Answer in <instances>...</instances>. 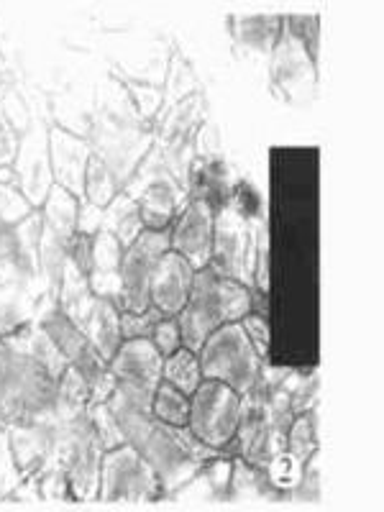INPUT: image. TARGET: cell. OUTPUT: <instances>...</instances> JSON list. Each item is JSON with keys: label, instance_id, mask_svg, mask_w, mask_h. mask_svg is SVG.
<instances>
[{"label": "cell", "instance_id": "1", "mask_svg": "<svg viewBox=\"0 0 384 512\" xmlns=\"http://www.w3.org/2000/svg\"><path fill=\"white\" fill-rule=\"evenodd\" d=\"M67 361L39 326L0 336V425L57 418V390Z\"/></svg>", "mask_w": 384, "mask_h": 512}, {"label": "cell", "instance_id": "2", "mask_svg": "<svg viewBox=\"0 0 384 512\" xmlns=\"http://www.w3.org/2000/svg\"><path fill=\"white\" fill-rule=\"evenodd\" d=\"M108 408L116 415L126 443L139 451L162 484V495H175L208 461L223 451L205 446L192 436L187 425H169L152 413V408L134 405L118 395L108 397Z\"/></svg>", "mask_w": 384, "mask_h": 512}, {"label": "cell", "instance_id": "3", "mask_svg": "<svg viewBox=\"0 0 384 512\" xmlns=\"http://www.w3.org/2000/svg\"><path fill=\"white\" fill-rule=\"evenodd\" d=\"M251 310H254L251 287L223 277L210 264L198 269L185 308L177 315L182 346L198 354L205 338L213 336L226 323H239Z\"/></svg>", "mask_w": 384, "mask_h": 512}, {"label": "cell", "instance_id": "4", "mask_svg": "<svg viewBox=\"0 0 384 512\" xmlns=\"http://www.w3.org/2000/svg\"><path fill=\"white\" fill-rule=\"evenodd\" d=\"M36 326L47 333L52 344L62 351L67 367L80 372L82 379L88 382L90 402H105L111 397V392L116 390V377L108 369V361L95 351L90 338L70 315L64 313L57 303H52L39 315Z\"/></svg>", "mask_w": 384, "mask_h": 512}, {"label": "cell", "instance_id": "5", "mask_svg": "<svg viewBox=\"0 0 384 512\" xmlns=\"http://www.w3.org/2000/svg\"><path fill=\"white\" fill-rule=\"evenodd\" d=\"M198 359L203 379H218V382L233 387L239 395L254 390L264 367V359L256 354L241 323H226L213 336L205 338Z\"/></svg>", "mask_w": 384, "mask_h": 512}, {"label": "cell", "instance_id": "6", "mask_svg": "<svg viewBox=\"0 0 384 512\" xmlns=\"http://www.w3.org/2000/svg\"><path fill=\"white\" fill-rule=\"evenodd\" d=\"M241 395L218 379H203L190 395V418L187 428L200 443L228 451L239 431Z\"/></svg>", "mask_w": 384, "mask_h": 512}, {"label": "cell", "instance_id": "7", "mask_svg": "<svg viewBox=\"0 0 384 512\" xmlns=\"http://www.w3.org/2000/svg\"><path fill=\"white\" fill-rule=\"evenodd\" d=\"M162 497V484L149 461L131 443L111 448L103 454L100 464V502H154Z\"/></svg>", "mask_w": 384, "mask_h": 512}, {"label": "cell", "instance_id": "8", "mask_svg": "<svg viewBox=\"0 0 384 512\" xmlns=\"http://www.w3.org/2000/svg\"><path fill=\"white\" fill-rule=\"evenodd\" d=\"M262 226L249 228V218L241 216L231 203L216 213V228H213V256L210 267L223 277L241 282L249 287L246 269L254 274L256 244H259Z\"/></svg>", "mask_w": 384, "mask_h": 512}, {"label": "cell", "instance_id": "9", "mask_svg": "<svg viewBox=\"0 0 384 512\" xmlns=\"http://www.w3.org/2000/svg\"><path fill=\"white\" fill-rule=\"evenodd\" d=\"M169 251V231H144L121 256V310L144 313L152 308L149 285L157 262Z\"/></svg>", "mask_w": 384, "mask_h": 512}, {"label": "cell", "instance_id": "10", "mask_svg": "<svg viewBox=\"0 0 384 512\" xmlns=\"http://www.w3.org/2000/svg\"><path fill=\"white\" fill-rule=\"evenodd\" d=\"M164 356L149 338L121 341L116 354L108 361V369L116 377V390L134 400L152 402L157 384L162 382Z\"/></svg>", "mask_w": 384, "mask_h": 512}, {"label": "cell", "instance_id": "11", "mask_svg": "<svg viewBox=\"0 0 384 512\" xmlns=\"http://www.w3.org/2000/svg\"><path fill=\"white\" fill-rule=\"evenodd\" d=\"M213 228H216V213L200 200H190V205L180 210V216L169 231V249L190 264L195 272L210 264L213 256Z\"/></svg>", "mask_w": 384, "mask_h": 512}, {"label": "cell", "instance_id": "12", "mask_svg": "<svg viewBox=\"0 0 384 512\" xmlns=\"http://www.w3.org/2000/svg\"><path fill=\"white\" fill-rule=\"evenodd\" d=\"M195 269L182 259L177 251L169 249L154 267L152 285H149V300L164 318H177L190 297Z\"/></svg>", "mask_w": 384, "mask_h": 512}, {"label": "cell", "instance_id": "13", "mask_svg": "<svg viewBox=\"0 0 384 512\" xmlns=\"http://www.w3.org/2000/svg\"><path fill=\"white\" fill-rule=\"evenodd\" d=\"M82 331L90 338V344L95 346L105 361H111L121 346V305L108 300V297H95L93 310H90L88 320L82 323Z\"/></svg>", "mask_w": 384, "mask_h": 512}, {"label": "cell", "instance_id": "14", "mask_svg": "<svg viewBox=\"0 0 384 512\" xmlns=\"http://www.w3.org/2000/svg\"><path fill=\"white\" fill-rule=\"evenodd\" d=\"M274 52V80H280L287 93H297V82L313 80V57L290 31H282Z\"/></svg>", "mask_w": 384, "mask_h": 512}, {"label": "cell", "instance_id": "15", "mask_svg": "<svg viewBox=\"0 0 384 512\" xmlns=\"http://www.w3.org/2000/svg\"><path fill=\"white\" fill-rule=\"evenodd\" d=\"M141 223L146 231H169V226L180 216V190L169 180H157L146 187L139 200Z\"/></svg>", "mask_w": 384, "mask_h": 512}, {"label": "cell", "instance_id": "16", "mask_svg": "<svg viewBox=\"0 0 384 512\" xmlns=\"http://www.w3.org/2000/svg\"><path fill=\"white\" fill-rule=\"evenodd\" d=\"M282 495H285V492H280V489L269 482V477L264 469L249 464V461H244L241 456H236V459H233L228 500L264 502V500H274V497H282Z\"/></svg>", "mask_w": 384, "mask_h": 512}, {"label": "cell", "instance_id": "17", "mask_svg": "<svg viewBox=\"0 0 384 512\" xmlns=\"http://www.w3.org/2000/svg\"><path fill=\"white\" fill-rule=\"evenodd\" d=\"M233 190L228 187V172L221 162H200L192 172V200L210 205L213 213L231 203Z\"/></svg>", "mask_w": 384, "mask_h": 512}, {"label": "cell", "instance_id": "18", "mask_svg": "<svg viewBox=\"0 0 384 512\" xmlns=\"http://www.w3.org/2000/svg\"><path fill=\"white\" fill-rule=\"evenodd\" d=\"M100 231L113 233L121 241L123 249L134 244L141 233L146 231L144 223H141L139 203L134 198H123V195L113 198L108 208L103 210V228Z\"/></svg>", "mask_w": 384, "mask_h": 512}, {"label": "cell", "instance_id": "19", "mask_svg": "<svg viewBox=\"0 0 384 512\" xmlns=\"http://www.w3.org/2000/svg\"><path fill=\"white\" fill-rule=\"evenodd\" d=\"M282 34V18L277 16H251V18H236V39L244 44L246 49H256V52H274V44L280 41Z\"/></svg>", "mask_w": 384, "mask_h": 512}, {"label": "cell", "instance_id": "20", "mask_svg": "<svg viewBox=\"0 0 384 512\" xmlns=\"http://www.w3.org/2000/svg\"><path fill=\"white\" fill-rule=\"evenodd\" d=\"M162 379L185 392V395H192V392L198 390V384L203 382L198 354L187 349V346H180L175 354L164 356Z\"/></svg>", "mask_w": 384, "mask_h": 512}, {"label": "cell", "instance_id": "21", "mask_svg": "<svg viewBox=\"0 0 384 512\" xmlns=\"http://www.w3.org/2000/svg\"><path fill=\"white\" fill-rule=\"evenodd\" d=\"M318 443V413L305 410L295 415L287 428V451L305 464L310 456L318 454Z\"/></svg>", "mask_w": 384, "mask_h": 512}, {"label": "cell", "instance_id": "22", "mask_svg": "<svg viewBox=\"0 0 384 512\" xmlns=\"http://www.w3.org/2000/svg\"><path fill=\"white\" fill-rule=\"evenodd\" d=\"M152 413L169 425H187L190 418V395L172 387L169 382H159L152 397Z\"/></svg>", "mask_w": 384, "mask_h": 512}, {"label": "cell", "instance_id": "23", "mask_svg": "<svg viewBox=\"0 0 384 512\" xmlns=\"http://www.w3.org/2000/svg\"><path fill=\"white\" fill-rule=\"evenodd\" d=\"M90 423L95 428V436H98L103 451H111V448L123 446L126 443V436H123L121 425H118L116 415L111 413L108 402H90L88 405Z\"/></svg>", "mask_w": 384, "mask_h": 512}, {"label": "cell", "instance_id": "24", "mask_svg": "<svg viewBox=\"0 0 384 512\" xmlns=\"http://www.w3.org/2000/svg\"><path fill=\"white\" fill-rule=\"evenodd\" d=\"M303 466V461L297 459V456H292L285 448L282 454H277L267 466H264V472H267L269 482H272L274 487L280 489V492H285V495H290V489L295 487L300 474H303Z\"/></svg>", "mask_w": 384, "mask_h": 512}, {"label": "cell", "instance_id": "25", "mask_svg": "<svg viewBox=\"0 0 384 512\" xmlns=\"http://www.w3.org/2000/svg\"><path fill=\"white\" fill-rule=\"evenodd\" d=\"M24 482L26 477L16 464L11 438H8L6 428L0 425V497H11Z\"/></svg>", "mask_w": 384, "mask_h": 512}, {"label": "cell", "instance_id": "26", "mask_svg": "<svg viewBox=\"0 0 384 512\" xmlns=\"http://www.w3.org/2000/svg\"><path fill=\"white\" fill-rule=\"evenodd\" d=\"M85 172H88V175H85V190H88L90 203L98 205V208L111 203L116 190H113V180L111 175H108V169L103 167V162H100L98 157H90V164Z\"/></svg>", "mask_w": 384, "mask_h": 512}, {"label": "cell", "instance_id": "27", "mask_svg": "<svg viewBox=\"0 0 384 512\" xmlns=\"http://www.w3.org/2000/svg\"><path fill=\"white\" fill-rule=\"evenodd\" d=\"M164 315L157 308H149L144 313H131V310H121V338L123 341H134V338H149L154 326Z\"/></svg>", "mask_w": 384, "mask_h": 512}, {"label": "cell", "instance_id": "28", "mask_svg": "<svg viewBox=\"0 0 384 512\" xmlns=\"http://www.w3.org/2000/svg\"><path fill=\"white\" fill-rule=\"evenodd\" d=\"M239 323H241V328H244L246 336H249V341H251V346L256 349V354L262 356V359H267V351H269L267 315L251 310V313H246Z\"/></svg>", "mask_w": 384, "mask_h": 512}, {"label": "cell", "instance_id": "29", "mask_svg": "<svg viewBox=\"0 0 384 512\" xmlns=\"http://www.w3.org/2000/svg\"><path fill=\"white\" fill-rule=\"evenodd\" d=\"M149 341L157 346V351L162 356L175 354V351L182 346V333H180V323H177V318L159 320L157 326H154L152 336H149Z\"/></svg>", "mask_w": 384, "mask_h": 512}, {"label": "cell", "instance_id": "30", "mask_svg": "<svg viewBox=\"0 0 384 512\" xmlns=\"http://www.w3.org/2000/svg\"><path fill=\"white\" fill-rule=\"evenodd\" d=\"M267 274H269V244H267V233H264L262 228V231H259V244H256V267H254V274H251L262 295H267L269 290Z\"/></svg>", "mask_w": 384, "mask_h": 512}]
</instances>
